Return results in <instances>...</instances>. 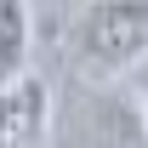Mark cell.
I'll return each mask as SVG.
<instances>
[{
  "label": "cell",
  "mask_w": 148,
  "mask_h": 148,
  "mask_svg": "<svg viewBox=\"0 0 148 148\" xmlns=\"http://www.w3.org/2000/svg\"><path fill=\"white\" fill-rule=\"evenodd\" d=\"M74 51H80V69L103 80L131 74L148 57V0H91L74 29Z\"/></svg>",
  "instance_id": "cell-1"
},
{
  "label": "cell",
  "mask_w": 148,
  "mask_h": 148,
  "mask_svg": "<svg viewBox=\"0 0 148 148\" xmlns=\"http://www.w3.org/2000/svg\"><path fill=\"white\" fill-rule=\"evenodd\" d=\"M46 131H51L46 80L29 69L17 80H0V148H46Z\"/></svg>",
  "instance_id": "cell-2"
},
{
  "label": "cell",
  "mask_w": 148,
  "mask_h": 148,
  "mask_svg": "<svg viewBox=\"0 0 148 148\" xmlns=\"http://www.w3.org/2000/svg\"><path fill=\"white\" fill-rule=\"evenodd\" d=\"M91 148H148L143 103L125 91H103L91 103Z\"/></svg>",
  "instance_id": "cell-3"
},
{
  "label": "cell",
  "mask_w": 148,
  "mask_h": 148,
  "mask_svg": "<svg viewBox=\"0 0 148 148\" xmlns=\"http://www.w3.org/2000/svg\"><path fill=\"white\" fill-rule=\"evenodd\" d=\"M29 40H34L29 0H0V80H17L29 69Z\"/></svg>",
  "instance_id": "cell-4"
},
{
  "label": "cell",
  "mask_w": 148,
  "mask_h": 148,
  "mask_svg": "<svg viewBox=\"0 0 148 148\" xmlns=\"http://www.w3.org/2000/svg\"><path fill=\"white\" fill-rule=\"evenodd\" d=\"M131 74H137V103H143V120H148V57H143Z\"/></svg>",
  "instance_id": "cell-5"
}]
</instances>
